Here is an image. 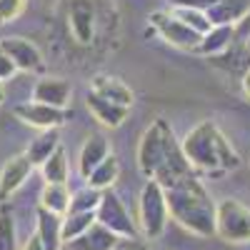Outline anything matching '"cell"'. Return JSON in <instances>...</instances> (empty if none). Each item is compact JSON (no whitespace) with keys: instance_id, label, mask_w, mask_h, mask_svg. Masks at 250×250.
<instances>
[{"instance_id":"cell-1","label":"cell","mask_w":250,"mask_h":250,"mask_svg":"<svg viewBox=\"0 0 250 250\" xmlns=\"http://www.w3.org/2000/svg\"><path fill=\"white\" fill-rule=\"evenodd\" d=\"M165 200H168L170 218L178 220L185 230H190L200 238L215 235L218 205L208 195L205 185L200 183L195 173L165 185Z\"/></svg>"},{"instance_id":"cell-2","label":"cell","mask_w":250,"mask_h":250,"mask_svg":"<svg viewBox=\"0 0 250 250\" xmlns=\"http://www.w3.org/2000/svg\"><path fill=\"white\" fill-rule=\"evenodd\" d=\"M180 145H183V153H185L188 163L195 170L208 173L210 178L225 175L240 165V158L233 150L230 140L223 135V130L213 120L198 123L193 130H188V135L183 138Z\"/></svg>"},{"instance_id":"cell-3","label":"cell","mask_w":250,"mask_h":250,"mask_svg":"<svg viewBox=\"0 0 250 250\" xmlns=\"http://www.w3.org/2000/svg\"><path fill=\"white\" fill-rule=\"evenodd\" d=\"M170 220L168 200H165V188L148 178V183L140 190V203H138V228L148 240H158Z\"/></svg>"},{"instance_id":"cell-4","label":"cell","mask_w":250,"mask_h":250,"mask_svg":"<svg viewBox=\"0 0 250 250\" xmlns=\"http://www.w3.org/2000/svg\"><path fill=\"white\" fill-rule=\"evenodd\" d=\"M173 143H175V133L163 118H158L143 133L140 145H138V168L145 178H155V173L163 168L165 158H168Z\"/></svg>"},{"instance_id":"cell-5","label":"cell","mask_w":250,"mask_h":250,"mask_svg":"<svg viewBox=\"0 0 250 250\" xmlns=\"http://www.w3.org/2000/svg\"><path fill=\"white\" fill-rule=\"evenodd\" d=\"M215 235L225 243H248L250 240V208L228 198L218 203L215 213Z\"/></svg>"},{"instance_id":"cell-6","label":"cell","mask_w":250,"mask_h":250,"mask_svg":"<svg viewBox=\"0 0 250 250\" xmlns=\"http://www.w3.org/2000/svg\"><path fill=\"white\" fill-rule=\"evenodd\" d=\"M95 215H98V223L110 228L115 235H120V238H140L138 235L140 233L138 223L130 218L128 208L123 205L118 193H113L110 188H108V190H103V198H100V205H98Z\"/></svg>"},{"instance_id":"cell-7","label":"cell","mask_w":250,"mask_h":250,"mask_svg":"<svg viewBox=\"0 0 250 250\" xmlns=\"http://www.w3.org/2000/svg\"><path fill=\"white\" fill-rule=\"evenodd\" d=\"M150 25L153 30L175 48H183V50H198L200 45V33H195L193 28H188L183 20H178L170 10H155L150 13Z\"/></svg>"},{"instance_id":"cell-8","label":"cell","mask_w":250,"mask_h":250,"mask_svg":"<svg viewBox=\"0 0 250 250\" xmlns=\"http://www.w3.org/2000/svg\"><path fill=\"white\" fill-rule=\"evenodd\" d=\"M13 115L18 120H23L25 125L38 128V130L60 128V125L68 120V110L65 108H53V105H45V103H38V100L18 103V105L13 108Z\"/></svg>"},{"instance_id":"cell-9","label":"cell","mask_w":250,"mask_h":250,"mask_svg":"<svg viewBox=\"0 0 250 250\" xmlns=\"http://www.w3.org/2000/svg\"><path fill=\"white\" fill-rule=\"evenodd\" d=\"M0 50H3L13 62L18 70H40L43 68V55L40 50L30 43L25 38H18V35H8V38H0Z\"/></svg>"},{"instance_id":"cell-10","label":"cell","mask_w":250,"mask_h":250,"mask_svg":"<svg viewBox=\"0 0 250 250\" xmlns=\"http://www.w3.org/2000/svg\"><path fill=\"white\" fill-rule=\"evenodd\" d=\"M68 18H70V30H73L75 40L88 45L95 35V5L90 0H70Z\"/></svg>"},{"instance_id":"cell-11","label":"cell","mask_w":250,"mask_h":250,"mask_svg":"<svg viewBox=\"0 0 250 250\" xmlns=\"http://www.w3.org/2000/svg\"><path fill=\"white\" fill-rule=\"evenodd\" d=\"M35 165L30 163V158L23 153V155H15L10 158L5 165H3V170H0V200H8L20 185H23L30 173H33Z\"/></svg>"},{"instance_id":"cell-12","label":"cell","mask_w":250,"mask_h":250,"mask_svg":"<svg viewBox=\"0 0 250 250\" xmlns=\"http://www.w3.org/2000/svg\"><path fill=\"white\" fill-rule=\"evenodd\" d=\"M70 95H73V88H70V83L62 80V78H40L33 88V100L45 103V105H53V108H65L68 110Z\"/></svg>"},{"instance_id":"cell-13","label":"cell","mask_w":250,"mask_h":250,"mask_svg":"<svg viewBox=\"0 0 250 250\" xmlns=\"http://www.w3.org/2000/svg\"><path fill=\"white\" fill-rule=\"evenodd\" d=\"M85 103H88V110L93 113V118L100 125H105V128H120V125L125 123V118H128V113H130V108L118 105V103H113V100H105L103 95H98L93 90H88Z\"/></svg>"},{"instance_id":"cell-14","label":"cell","mask_w":250,"mask_h":250,"mask_svg":"<svg viewBox=\"0 0 250 250\" xmlns=\"http://www.w3.org/2000/svg\"><path fill=\"white\" fill-rule=\"evenodd\" d=\"M118 240H120V235H115L110 228L95 223L83 235H78L75 240H70L65 245H68V250H113L118 245Z\"/></svg>"},{"instance_id":"cell-15","label":"cell","mask_w":250,"mask_h":250,"mask_svg":"<svg viewBox=\"0 0 250 250\" xmlns=\"http://www.w3.org/2000/svg\"><path fill=\"white\" fill-rule=\"evenodd\" d=\"M108 155H110V145H108L105 135H90V138L85 140V145H83L80 158H78V170H80V175L88 178Z\"/></svg>"},{"instance_id":"cell-16","label":"cell","mask_w":250,"mask_h":250,"mask_svg":"<svg viewBox=\"0 0 250 250\" xmlns=\"http://www.w3.org/2000/svg\"><path fill=\"white\" fill-rule=\"evenodd\" d=\"M233 43H235V25H213L200 38L198 53L208 55V58H215V55L225 53Z\"/></svg>"},{"instance_id":"cell-17","label":"cell","mask_w":250,"mask_h":250,"mask_svg":"<svg viewBox=\"0 0 250 250\" xmlns=\"http://www.w3.org/2000/svg\"><path fill=\"white\" fill-rule=\"evenodd\" d=\"M60 228H62V215L50 213L45 208H38V238L43 243L45 250H60L62 248V235H60Z\"/></svg>"},{"instance_id":"cell-18","label":"cell","mask_w":250,"mask_h":250,"mask_svg":"<svg viewBox=\"0 0 250 250\" xmlns=\"http://www.w3.org/2000/svg\"><path fill=\"white\" fill-rule=\"evenodd\" d=\"M93 93L103 95L105 100H113L118 103V105H125V108H130L133 105V90L125 85L123 80L118 78H110V75H98L93 80V85H90Z\"/></svg>"},{"instance_id":"cell-19","label":"cell","mask_w":250,"mask_h":250,"mask_svg":"<svg viewBox=\"0 0 250 250\" xmlns=\"http://www.w3.org/2000/svg\"><path fill=\"white\" fill-rule=\"evenodd\" d=\"M58 148H60V133H58V128H50V130H40L38 138L30 140L25 155L30 158L33 165H43Z\"/></svg>"},{"instance_id":"cell-20","label":"cell","mask_w":250,"mask_h":250,"mask_svg":"<svg viewBox=\"0 0 250 250\" xmlns=\"http://www.w3.org/2000/svg\"><path fill=\"white\" fill-rule=\"evenodd\" d=\"M70 190L68 183H45L43 193H40V208H45L50 213L65 215L70 210Z\"/></svg>"},{"instance_id":"cell-21","label":"cell","mask_w":250,"mask_h":250,"mask_svg":"<svg viewBox=\"0 0 250 250\" xmlns=\"http://www.w3.org/2000/svg\"><path fill=\"white\" fill-rule=\"evenodd\" d=\"M98 223V215L95 210H88V213H65L62 215V228H60V235H62V245L75 240L78 235H83Z\"/></svg>"},{"instance_id":"cell-22","label":"cell","mask_w":250,"mask_h":250,"mask_svg":"<svg viewBox=\"0 0 250 250\" xmlns=\"http://www.w3.org/2000/svg\"><path fill=\"white\" fill-rule=\"evenodd\" d=\"M118 173H120V165H118V158L115 155H108L105 160H103L98 168L85 178L90 188H95V190H108V188L118 180Z\"/></svg>"},{"instance_id":"cell-23","label":"cell","mask_w":250,"mask_h":250,"mask_svg":"<svg viewBox=\"0 0 250 250\" xmlns=\"http://www.w3.org/2000/svg\"><path fill=\"white\" fill-rule=\"evenodd\" d=\"M170 13H173L178 20H183V23H185L188 28H193L195 33H200V35H205L208 30L213 28V23H210V18H208V13H205V10L185 8V5H173V8H170Z\"/></svg>"},{"instance_id":"cell-24","label":"cell","mask_w":250,"mask_h":250,"mask_svg":"<svg viewBox=\"0 0 250 250\" xmlns=\"http://www.w3.org/2000/svg\"><path fill=\"white\" fill-rule=\"evenodd\" d=\"M40 170H43L45 183H68V158H65V150L58 148L43 165H40Z\"/></svg>"},{"instance_id":"cell-25","label":"cell","mask_w":250,"mask_h":250,"mask_svg":"<svg viewBox=\"0 0 250 250\" xmlns=\"http://www.w3.org/2000/svg\"><path fill=\"white\" fill-rule=\"evenodd\" d=\"M100 198H103V190H95V188L85 185L83 190H78V193L70 198V210H68V213H88V210H98Z\"/></svg>"},{"instance_id":"cell-26","label":"cell","mask_w":250,"mask_h":250,"mask_svg":"<svg viewBox=\"0 0 250 250\" xmlns=\"http://www.w3.org/2000/svg\"><path fill=\"white\" fill-rule=\"evenodd\" d=\"M0 250H18V238H15V220L8 208L0 210Z\"/></svg>"},{"instance_id":"cell-27","label":"cell","mask_w":250,"mask_h":250,"mask_svg":"<svg viewBox=\"0 0 250 250\" xmlns=\"http://www.w3.org/2000/svg\"><path fill=\"white\" fill-rule=\"evenodd\" d=\"M25 10V0H0V25L15 20Z\"/></svg>"},{"instance_id":"cell-28","label":"cell","mask_w":250,"mask_h":250,"mask_svg":"<svg viewBox=\"0 0 250 250\" xmlns=\"http://www.w3.org/2000/svg\"><path fill=\"white\" fill-rule=\"evenodd\" d=\"M113 250H150V245L140 238H120Z\"/></svg>"},{"instance_id":"cell-29","label":"cell","mask_w":250,"mask_h":250,"mask_svg":"<svg viewBox=\"0 0 250 250\" xmlns=\"http://www.w3.org/2000/svg\"><path fill=\"white\" fill-rule=\"evenodd\" d=\"M218 3L220 0H173V5H185V8H195V10H205V13Z\"/></svg>"},{"instance_id":"cell-30","label":"cell","mask_w":250,"mask_h":250,"mask_svg":"<svg viewBox=\"0 0 250 250\" xmlns=\"http://www.w3.org/2000/svg\"><path fill=\"white\" fill-rule=\"evenodd\" d=\"M15 73H18L15 62H13V60H10L3 50H0V80H10Z\"/></svg>"},{"instance_id":"cell-31","label":"cell","mask_w":250,"mask_h":250,"mask_svg":"<svg viewBox=\"0 0 250 250\" xmlns=\"http://www.w3.org/2000/svg\"><path fill=\"white\" fill-rule=\"evenodd\" d=\"M235 38H243V40L250 38V10L235 23Z\"/></svg>"},{"instance_id":"cell-32","label":"cell","mask_w":250,"mask_h":250,"mask_svg":"<svg viewBox=\"0 0 250 250\" xmlns=\"http://www.w3.org/2000/svg\"><path fill=\"white\" fill-rule=\"evenodd\" d=\"M23 250H45V248H43V243H40V238H38V233H35V235L28 238V243L23 245Z\"/></svg>"},{"instance_id":"cell-33","label":"cell","mask_w":250,"mask_h":250,"mask_svg":"<svg viewBox=\"0 0 250 250\" xmlns=\"http://www.w3.org/2000/svg\"><path fill=\"white\" fill-rule=\"evenodd\" d=\"M243 93H245V95L250 98V68H248V70L243 73Z\"/></svg>"},{"instance_id":"cell-34","label":"cell","mask_w":250,"mask_h":250,"mask_svg":"<svg viewBox=\"0 0 250 250\" xmlns=\"http://www.w3.org/2000/svg\"><path fill=\"white\" fill-rule=\"evenodd\" d=\"M5 100V88H3V80H0V103Z\"/></svg>"},{"instance_id":"cell-35","label":"cell","mask_w":250,"mask_h":250,"mask_svg":"<svg viewBox=\"0 0 250 250\" xmlns=\"http://www.w3.org/2000/svg\"><path fill=\"white\" fill-rule=\"evenodd\" d=\"M245 48H248V53H250V38L245 40Z\"/></svg>"}]
</instances>
